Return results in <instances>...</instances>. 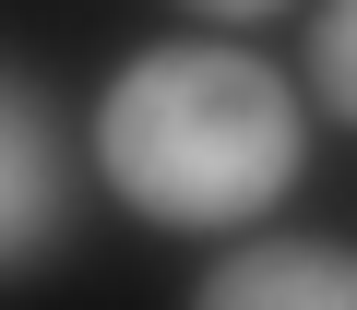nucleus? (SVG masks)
Masks as SVG:
<instances>
[{"mask_svg":"<svg viewBox=\"0 0 357 310\" xmlns=\"http://www.w3.org/2000/svg\"><path fill=\"white\" fill-rule=\"evenodd\" d=\"M191 13H286V0H191Z\"/></svg>","mask_w":357,"mask_h":310,"instance_id":"nucleus-5","label":"nucleus"},{"mask_svg":"<svg viewBox=\"0 0 357 310\" xmlns=\"http://www.w3.org/2000/svg\"><path fill=\"white\" fill-rule=\"evenodd\" d=\"M0 131H13V215H0V239H13V263H36L60 239V119L24 72L0 84Z\"/></svg>","mask_w":357,"mask_h":310,"instance_id":"nucleus-3","label":"nucleus"},{"mask_svg":"<svg viewBox=\"0 0 357 310\" xmlns=\"http://www.w3.org/2000/svg\"><path fill=\"white\" fill-rule=\"evenodd\" d=\"M310 72H321V96L357 119V0H321V24H310Z\"/></svg>","mask_w":357,"mask_h":310,"instance_id":"nucleus-4","label":"nucleus"},{"mask_svg":"<svg viewBox=\"0 0 357 310\" xmlns=\"http://www.w3.org/2000/svg\"><path fill=\"white\" fill-rule=\"evenodd\" d=\"M298 143H310V119H298L286 72L250 48H215V36H155L96 96V168L155 227H250L298 179Z\"/></svg>","mask_w":357,"mask_h":310,"instance_id":"nucleus-1","label":"nucleus"},{"mask_svg":"<svg viewBox=\"0 0 357 310\" xmlns=\"http://www.w3.org/2000/svg\"><path fill=\"white\" fill-rule=\"evenodd\" d=\"M191 310H357V251H333V239H238L191 286Z\"/></svg>","mask_w":357,"mask_h":310,"instance_id":"nucleus-2","label":"nucleus"}]
</instances>
